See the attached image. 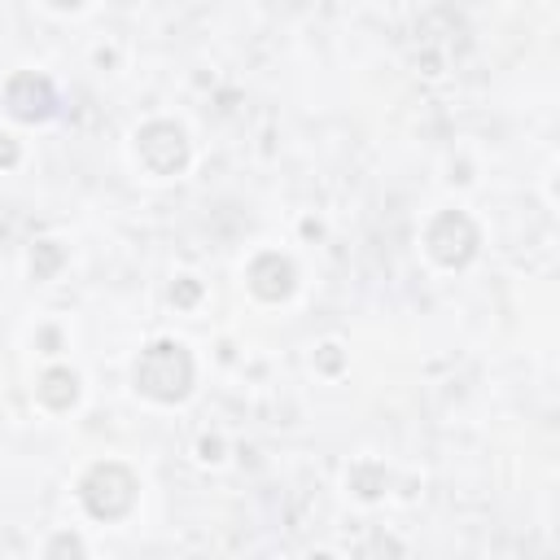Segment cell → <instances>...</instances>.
I'll return each instance as SVG.
<instances>
[{"label":"cell","instance_id":"cell-1","mask_svg":"<svg viewBox=\"0 0 560 560\" xmlns=\"http://www.w3.org/2000/svg\"><path fill=\"white\" fill-rule=\"evenodd\" d=\"M162 372L158 368H140V385L149 389V394H158V398H175V394H184V381H188V359L179 354V346H162Z\"/></svg>","mask_w":560,"mask_h":560}]
</instances>
